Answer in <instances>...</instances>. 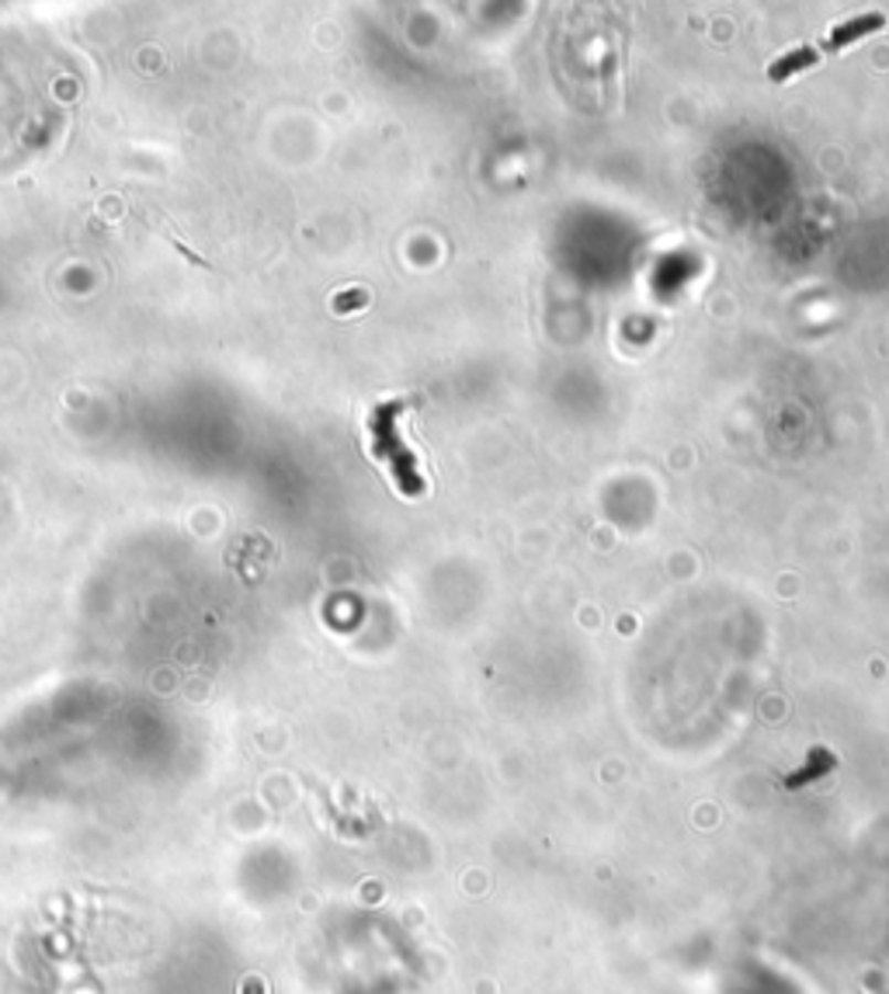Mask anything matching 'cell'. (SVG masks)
Listing matches in <instances>:
<instances>
[{"label": "cell", "instance_id": "cell-1", "mask_svg": "<svg viewBox=\"0 0 889 994\" xmlns=\"http://www.w3.org/2000/svg\"><path fill=\"white\" fill-rule=\"evenodd\" d=\"M879 29H886V14H858V18L840 21V25H834L830 35L824 39L821 56H824V53H840V50H848V45H855L858 39L872 35V32H879Z\"/></svg>", "mask_w": 889, "mask_h": 994}, {"label": "cell", "instance_id": "cell-2", "mask_svg": "<svg viewBox=\"0 0 889 994\" xmlns=\"http://www.w3.org/2000/svg\"><path fill=\"white\" fill-rule=\"evenodd\" d=\"M816 63H821V50H816V45H800V50L779 56L772 66H768V77H772L775 84H782V81L796 77V74H806V70L816 66Z\"/></svg>", "mask_w": 889, "mask_h": 994}]
</instances>
